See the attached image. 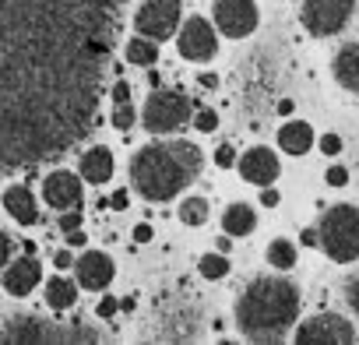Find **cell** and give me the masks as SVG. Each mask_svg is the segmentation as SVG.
<instances>
[{"label": "cell", "instance_id": "1", "mask_svg": "<svg viewBox=\"0 0 359 345\" xmlns=\"http://www.w3.org/2000/svg\"><path fill=\"white\" fill-rule=\"evenodd\" d=\"M201 172V151L191 141H155L130 162V184L148 201H169Z\"/></svg>", "mask_w": 359, "mask_h": 345}, {"label": "cell", "instance_id": "2", "mask_svg": "<svg viewBox=\"0 0 359 345\" xmlns=\"http://www.w3.org/2000/svg\"><path fill=\"white\" fill-rule=\"evenodd\" d=\"M299 317V289L285 278H257L236 303V324L247 341L275 345Z\"/></svg>", "mask_w": 359, "mask_h": 345}, {"label": "cell", "instance_id": "3", "mask_svg": "<svg viewBox=\"0 0 359 345\" xmlns=\"http://www.w3.org/2000/svg\"><path fill=\"white\" fill-rule=\"evenodd\" d=\"M317 247L338 264H348L359 257V208L355 205H334L320 219L317 229Z\"/></svg>", "mask_w": 359, "mask_h": 345}, {"label": "cell", "instance_id": "4", "mask_svg": "<svg viewBox=\"0 0 359 345\" xmlns=\"http://www.w3.org/2000/svg\"><path fill=\"white\" fill-rule=\"evenodd\" d=\"M144 127L151 134H169V130H180L187 120H191V102L180 95V92H169V88H155L144 102V113H141Z\"/></svg>", "mask_w": 359, "mask_h": 345}, {"label": "cell", "instance_id": "5", "mask_svg": "<svg viewBox=\"0 0 359 345\" xmlns=\"http://www.w3.org/2000/svg\"><path fill=\"white\" fill-rule=\"evenodd\" d=\"M299 345H348L355 341V327L338 313H313L296 327Z\"/></svg>", "mask_w": 359, "mask_h": 345}, {"label": "cell", "instance_id": "6", "mask_svg": "<svg viewBox=\"0 0 359 345\" xmlns=\"http://www.w3.org/2000/svg\"><path fill=\"white\" fill-rule=\"evenodd\" d=\"M355 0H303V25L313 36H334L348 25Z\"/></svg>", "mask_w": 359, "mask_h": 345}, {"label": "cell", "instance_id": "7", "mask_svg": "<svg viewBox=\"0 0 359 345\" xmlns=\"http://www.w3.org/2000/svg\"><path fill=\"white\" fill-rule=\"evenodd\" d=\"M95 341V334L92 331H60V324H50V320H39V317H15L11 324H8V331L0 334V341H8V345H15V341Z\"/></svg>", "mask_w": 359, "mask_h": 345}, {"label": "cell", "instance_id": "8", "mask_svg": "<svg viewBox=\"0 0 359 345\" xmlns=\"http://www.w3.org/2000/svg\"><path fill=\"white\" fill-rule=\"evenodd\" d=\"M180 18H184L180 0H148L134 15V29L137 36H148V39H169L180 29Z\"/></svg>", "mask_w": 359, "mask_h": 345}, {"label": "cell", "instance_id": "9", "mask_svg": "<svg viewBox=\"0 0 359 345\" xmlns=\"http://www.w3.org/2000/svg\"><path fill=\"white\" fill-rule=\"evenodd\" d=\"M212 18H215L222 36L243 39V36H250L257 29V4L254 0H215Z\"/></svg>", "mask_w": 359, "mask_h": 345}, {"label": "cell", "instance_id": "10", "mask_svg": "<svg viewBox=\"0 0 359 345\" xmlns=\"http://www.w3.org/2000/svg\"><path fill=\"white\" fill-rule=\"evenodd\" d=\"M180 57L184 60H194V64H205L219 53V39H215V29L205 22V18H191L184 29H180Z\"/></svg>", "mask_w": 359, "mask_h": 345}, {"label": "cell", "instance_id": "11", "mask_svg": "<svg viewBox=\"0 0 359 345\" xmlns=\"http://www.w3.org/2000/svg\"><path fill=\"white\" fill-rule=\"evenodd\" d=\"M236 165H240V172H243V180H247V184H257V187L275 184V180H278V169H282L278 158H275V151L264 148V144L250 148L243 158H236Z\"/></svg>", "mask_w": 359, "mask_h": 345}, {"label": "cell", "instance_id": "12", "mask_svg": "<svg viewBox=\"0 0 359 345\" xmlns=\"http://www.w3.org/2000/svg\"><path fill=\"white\" fill-rule=\"evenodd\" d=\"M43 198H46L50 208L67 212V208H74L81 201V180L74 177V172L57 169V172H50V177L43 180Z\"/></svg>", "mask_w": 359, "mask_h": 345}, {"label": "cell", "instance_id": "13", "mask_svg": "<svg viewBox=\"0 0 359 345\" xmlns=\"http://www.w3.org/2000/svg\"><path fill=\"white\" fill-rule=\"evenodd\" d=\"M74 268H78V285L81 289H106L113 282V271H116L113 261L102 250H85L74 261Z\"/></svg>", "mask_w": 359, "mask_h": 345}, {"label": "cell", "instance_id": "14", "mask_svg": "<svg viewBox=\"0 0 359 345\" xmlns=\"http://www.w3.org/2000/svg\"><path fill=\"white\" fill-rule=\"evenodd\" d=\"M39 282H43V264L36 261V254H25L22 261L4 268V289L11 296H29Z\"/></svg>", "mask_w": 359, "mask_h": 345}, {"label": "cell", "instance_id": "15", "mask_svg": "<svg viewBox=\"0 0 359 345\" xmlns=\"http://www.w3.org/2000/svg\"><path fill=\"white\" fill-rule=\"evenodd\" d=\"M331 71H334V81L341 88H348V92L359 95V43L341 46L338 57H334V64H331Z\"/></svg>", "mask_w": 359, "mask_h": 345}, {"label": "cell", "instance_id": "16", "mask_svg": "<svg viewBox=\"0 0 359 345\" xmlns=\"http://www.w3.org/2000/svg\"><path fill=\"white\" fill-rule=\"evenodd\" d=\"M4 208H8V215H11L15 222H22V226H36V222H39V208H36V198H32L29 187H11V191L4 194Z\"/></svg>", "mask_w": 359, "mask_h": 345}, {"label": "cell", "instance_id": "17", "mask_svg": "<svg viewBox=\"0 0 359 345\" xmlns=\"http://www.w3.org/2000/svg\"><path fill=\"white\" fill-rule=\"evenodd\" d=\"M113 169H116V162H113L109 148H92V151L81 155V177L88 184H106L113 177Z\"/></svg>", "mask_w": 359, "mask_h": 345}, {"label": "cell", "instance_id": "18", "mask_svg": "<svg viewBox=\"0 0 359 345\" xmlns=\"http://www.w3.org/2000/svg\"><path fill=\"white\" fill-rule=\"evenodd\" d=\"M278 144H282V151H289V155H303V151H310V144H313V127L303 123V120H292V123H285V127L278 130Z\"/></svg>", "mask_w": 359, "mask_h": 345}, {"label": "cell", "instance_id": "19", "mask_svg": "<svg viewBox=\"0 0 359 345\" xmlns=\"http://www.w3.org/2000/svg\"><path fill=\"white\" fill-rule=\"evenodd\" d=\"M137 120L134 106H130V85L127 81H116L113 85V127L116 130H130Z\"/></svg>", "mask_w": 359, "mask_h": 345}, {"label": "cell", "instance_id": "20", "mask_svg": "<svg viewBox=\"0 0 359 345\" xmlns=\"http://www.w3.org/2000/svg\"><path fill=\"white\" fill-rule=\"evenodd\" d=\"M254 226H257V215L250 205H229L222 215V229L229 236H247V233H254Z\"/></svg>", "mask_w": 359, "mask_h": 345}, {"label": "cell", "instance_id": "21", "mask_svg": "<svg viewBox=\"0 0 359 345\" xmlns=\"http://www.w3.org/2000/svg\"><path fill=\"white\" fill-rule=\"evenodd\" d=\"M74 299H78V285L71 282V278H50L46 282V303L53 306V310H71L74 306Z\"/></svg>", "mask_w": 359, "mask_h": 345}, {"label": "cell", "instance_id": "22", "mask_svg": "<svg viewBox=\"0 0 359 345\" xmlns=\"http://www.w3.org/2000/svg\"><path fill=\"white\" fill-rule=\"evenodd\" d=\"M127 60L137 64V67H151V64L158 60V46H155V39H148V36H134V39L127 43Z\"/></svg>", "mask_w": 359, "mask_h": 345}, {"label": "cell", "instance_id": "23", "mask_svg": "<svg viewBox=\"0 0 359 345\" xmlns=\"http://www.w3.org/2000/svg\"><path fill=\"white\" fill-rule=\"evenodd\" d=\"M268 264L278 268V271H289L296 264V247L289 240H271L268 243Z\"/></svg>", "mask_w": 359, "mask_h": 345}, {"label": "cell", "instance_id": "24", "mask_svg": "<svg viewBox=\"0 0 359 345\" xmlns=\"http://www.w3.org/2000/svg\"><path fill=\"white\" fill-rule=\"evenodd\" d=\"M180 219H184L187 226H205L208 222V201L205 198H187L184 205H180Z\"/></svg>", "mask_w": 359, "mask_h": 345}, {"label": "cell", "instance_id": "25", "mask_svg": "<svg viewBox=\"0 0 359 345\" xmlns=\"http://www.w3.org/2000/svg\"><path fill=\"white\" fill-rule=\"evenodd\" d=\"M198 271L215 282V278H222V275L229 271V257H222V254H205V257L198 261Z\"/></svg>", "mask_w": 359, "mask_h": 345}, {"label": "cell", "instance_id": "26", "mask_svg": "<svg viewBox=\"0 0 359 345\" xmlns=\"http://www.w3.org/2000/svg\"><path fill=\"white\" fill-rule=\"evenodd\" d=\"M194 123H198V130H215L219 127V116H215V109H198V116H194Z\"/></svg>", "mask_w": 359, "mask_h": 345}, {"label": "cell", "instance_id": "27", "mask_svg": "<svg viewBox=\"0 0 359 345\" xmlns=\"http://www.w3.org/2000/svg\"><path fill=\"white\" fill-rule=\"evenodd\" d=\"M345 303L355 310V317H359V275H352L348 282H345Z\"/></svg>", "mask_w": 359, "mask_h": 345}, {"label": "cell", "instance_id": "28", "mask_svg": "<svg viewBox=\"0 0 359 345\" xmlns=\"http://www.w3.org/2000/svg\"><path fill=\"white\" fill-rule=\"evenodd\" d=\"M215 162H219L222 169H233V165H236V151H233V144H219V148H215Z\"/></svg>", "mask_w": 359, "mask_h": 345}, {"label": "cell", "instance_id": "29", "mask_svg": "<svg viewBox=\"0 0 359 345\" xmlns=\"http://www.w3.org/2000/svg\"><path fill=\"white\" fill-rule=\"evenodd\" d=\"M11 247H15V243H11V236H8L4 229H0V271H4V268H8V261H11Z\"/></svg>", "mask_w": 359, "mask_h": 345}, {"label": "cell", "instance_id": "30", "mask_svg": "<svg viewBox=\"0 0 359 345\" xmlns=\"http://www.w3.org/2000/svg\"><path fill=\"white\" fill-rule=\"evenodd\" d=\"M320 151H324V155H338V151H341V137H338V134H324V137H320Z\"/></svg>", "mask_w": 359, "mask_h": 345}, {"label": "cell", "instance_id": "31", "mask_svg": "<svg viewBox=\"0 0 359 345\" xmlns=\"http://www.w3.org/2000/svg\"><path fill=\"white\" fill-rule=\"evenodd\" d=\"M327 184H331V187H345V184H348V172H345L341 165H331V169H327Z\"/></svg>", "mask_w": 359, "mask_h": 345}, {"label": "cell", "instance_id": "32", "mask_svg": "<svg viewBox=\"0 0 359 345\" xmlns=\"http://www.w3.org/2000/svg\"><path fill=\"white\" fill-rule=\"evenodd\" d=\"M60 229H64V233H71V229H81V215L67 208V215H60Z\"/></svg>", "mask_w": 359, "mask_h": 345}, {"label": "cell", "instance_id": "33", "mask_svg": "<svg viewBox=\"0 0 359 345\" xmlns=\"http://www.w3.org/2000/svg\"><path fill=\"white\" fill-rule=\"evenodd\" d=\"M261 205H264V208H275V205H278V191H271V184L261 191Z\"/></svg>", "mask_w": 359, "mask_h": 345}, {"label": "cell", "instance_id": "34", "mask_svg": "<svg viewBox=\"0 0 359 345\" xmlns=\"http://www.w3.org/2000/svg\"><path fill=\"white\" fill-rule=\"evenodd\" d=\"M116 310H120V303H116V299H102V303H99V310H95V313H99V317H113V313H116Z\"/></svg>", "mask_w": 359, "mask_h": 345}, {"label": "cell", "instance_id": "35", "mask_svg": "<svg viewBox=\"0 0 359 345\" xmlns=\"http://www.w3.org/2000/svg\"><path fill=\"white\" fill-rule=\"evenodd\" d=\"M53 264H57V268H71V264H74V257H71L67 250H57V254H53Z\"/></svg>", "mask_w": 359, "mask_h": 345}, {"label": "cell", "instance_id": "36", "mask_svg": "<svg viewBox=\"0 0 359 345\" xmlns=\"http://www.w3.org/2000/svg\"><path fill=\"white\" fill-rule=\"evenodd\" d=\"M134 240H137V243H148V240H151V226H144V222H141V226L134 229Z\"/></svg>", "mask_w": 359, "mask_h": 345}, {"label": "cell", "instance_id": "37", "mask_svg": "<svg viewBox=\"0 0 359 345\" xmlns=\"http://www.w3.org/2000/svg\"><path fill=\"white\" fill-rule=\"evenodd\" d=\"M67 243H71V247H85V233H81V229H71V233H67Z\"/></svg>", "mask_w": 359, "mask_h": 345}, {"label": "cell", "instance_id": "38", "mask_svg": "<svg viewBox=\"0 0 359 345\" xmlns=\"http://www.w3.org/2000/svg\"><path fill=\"white\" fill-rule=\"evenodd\" d=\"M109 205H113V208H127V191H116V194L109 198Z\"/></svg>", "mask_w": 359, "mask_h": 345}, {"label": "cell", "instance_id": "39", "mask_svg": "<svg viewBox=\"0 0 359 345\" xmlns=\"http://www.w3.org/2000/svg\"><path fill=\"white\" fill-rule=\"evenodd\" d=\"M306 247H317V229H303V236H299Z\"/></svg>", "mask_w": 359, "mask_h": 345}, {"label": "cell", "instance_id": "40", "mask_svg": "<svg viewBox=\"0 0 359 345\" xmlns=\"http://www.w3.org/2000/svg\"><path fill=\"white\" fill-rule=\"evenodd\" d=\"M201 85H205V88H215L219 81H215V74H201Z\"/></svg>", "mask_w": 359, "mask_h": 345}, {"label": "cell", "instance_id": "41", "mask_svg": "<svg viewBox=\"0 0 359 345\" xmlns=\"http://www.w3.org/2000/svg\"><path fill=\"white\" fill-rule=\"evenodd\" d=\"M278 113H282V116H289V113H292V102H289V99H282V102H278Z\"/></svg>", "mask_w": 359, "mask_h": 345}]
</instances>
